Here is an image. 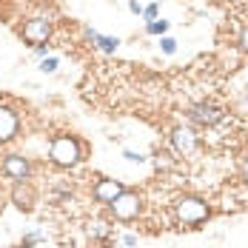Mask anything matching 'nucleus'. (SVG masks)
<instances>
[{
    "instance_id": "8",
    "label": "nucleus",
    "mask_w": 248,
    "mask_h": 248,
    "mask_svg": "<svg viewBox=\"0 0 248 248\" xmlns=\"http://www.w3.org/2000/svg\"><path fill=\"white\" fill-rule=\"evenodd\" d=\"M17 134V114L6 106H0V143H9Z\"/></svg>"
},
{
    "instance_id": "20",
    "label": "nucleus",
    "mask_w": 248,
    "mask_h": 248,
    "mask_svg": "<svg viewBox=\"0 0 248 248\" xmlns=\"http://www.w3.org/2000/svg\"><path fill=\"white\" fill-rule=\"evenodd\" d=\"M128 9H131V12H134V15H140V12H143V9H140V3H137V0H131V3H128Z\"/></svg>"
},
{
    "instance_id": "14",
    "label": "nucleus",
    "mask_w": 248,
    "mask_h": 248,
    "mask_svg": "<svg viewBox=\"0 0 248 248\" xmlns=\"http://www.w3.org/2000/svg\"><path fill=\"white\" fill-rule=\"evenodd\" d=\"M160 43H163V51H166V54H174V51H177V40H174V37H163Z\"/></svg>"
},
{
    "instance_id": "4",
    "label": "nucleus",
    "mask_w": 248,
    "mask_h": 248,
    "mask_svg": "<svg viewBox=\"0 0 248 248\" xmlns=\"http://www.w3.org/2000/svg\"><path fill=\"white\" fill-rule=\"evenodd\" d=\"M51 34V26L49 20H43V17H37V20H29L23 26V40L26 43H34V46H40V43H46Z\"/></svg>"
},
{
    "instance_id": "19",
    "label": "nucleus",
    "mask_w": 248,
    "mask_h": 248,
    "mask_svg": "<svg viewBox=\"0 0 248 248\" xmlns=\"http://www.w3.org/2000/svg\"><path fill=\"white\" fill-rule=\"evenodd\" d=\"M240 46H243V51H248V29L240 34Z\"/></svg>"
},
{
    "instance_id": "13",
    "label": "nucleus",
    "mask_w": 248,
    "mask_h": 248,
    "mask_svg": "<svg viewBox=\"0 0 248 248\" xmlns=\"http://www.w3.org/2000/svg\"><path fill=\"white\" fill-rule=\"evenodd\" d=\"M146 29H149V34H163V31L169 29V23H166V20H151Z\"/></svg>"
},
{
    "instance_id": "18",
    "label": "nucleus",
    "mask_w": 248,
    "mask_h": 248,
    "mask_svg": "<svg viewBox=\"0 0 248 248\" xmlns=\"http://www.w3.org/2000/svg\"><path fill=\"white\" fill-rule=\"evenodd\" d=\"M125 160H131V163H143V157L134 154V151H125Z\"/></svg>"
},
{
    "instance_id": "11",
    "label": "nucleus",
    "mask_w": 248,
    "mask_h": 248,
    "mask_svg": "<svg viewBox=\"0 0 248 248\" xmlns=\"http://www.w3.org/2000/svg\"><path fill=\"white\" fill-rule=\"evenodd\" d=\"M31 197H34V194H31L29 186H17V188H15V202H17L20 208H31Z\"/></svg>"
},
{
    "instance_id": "10",
    "label": "nucleus",
    "mask_w": 248,
    "mask_h": 248,
    "mask_svg": "<svg viewBox=\"0 0 248 248\" xmlns=\"http://www.w3.org/2000/svg\"><path fill=\"white\" fill-rule=\"evenodd\" d=\"M89 40H94L103 51H114L117 49V43H120L117 37H106V34H97V31H92V29H89Z\"/></svg>"
},
{
    "instance_id": "21",
    "label": "nucleus",
    "mask_w": 248,
    "mask_h": 248,
    "mask_svg": "<svg viewBox=\"0 0 248 248\" xmlns=\"http://www.w3.org/2000/svg\"><path fill=\"white\" fill-rule=\"evenodd\" d=\"M243 177H246V183H248V163L243 166Z\"/></svg>"
},
{
    "instance_id": "7",
    "label": "nucleus",
    "mask_w": 248,
    "mask_h": 248,
    "mask_svg": "<svg viewBox=\"0 0 248 248\" xmlns=\"http://www.w3.org/2000/svg\"><path fill=\"white\" fill-rule=\"evenodd\" d=\"M3 174H6V177H12V180H17V183H23L26 177H29V163H26L23 157L12 154V157H6V160H3Z\"/></svg>"
},
{
    "instance_id": "15",
    "label": "nucleus",
    "mask_w": 248,
    "mask_h": 248,
    "mask_svg": "<svg viewBox=\"0 0 248 248\" xmlns=\"http://www.w3.org/2000/svg\"><path fill=\"white\" fill-rule=\"evenodd\" d=\"M89 234H92V237H106V234H108V228H106L103 223H94L92 228H89Z\"/></svg>"
},
{
    "instance_id": "12",
    "label": "nucleus",
    "mask_w": 248,
    "mask_h": 248,
    "mask_svg": "<svg viewBox=\"0 0 248 248\" xmlns=\"http://www.w3.org/2000/svg\"><path fill=\"white\" fill-rule=\"evenodd\" d=\"M37 240H43V231H31V234H26L23 240H20V248H31Z\"/></svg>"
},
{
    "instance_id": "9",
    "label": "nucleus",
    "mask_w": 248,
    "mask_h": 248,
    "mask_svg": "<svg viewBox=\"0 0 248 248\" xmlns=\"http://www.w3.org/2000/svg\"><path fill=\"white\" fill-rule=\"evenodd\" d=\"M174 140V149L180 151V154H191L194 146H197V140H194V131H188V128H177L171 134Z\"/></svg>"
},
{
    "instance_id": "2",
    "label": "nucleus",
    "mask_w": 248,
    "mask_h": 248,
    "mask_svg": "<svg viewBox=\"0 0 248 248\" xmlns=\"http://www.w3.org/2000/svg\"><path fill=\"white\" fill-rule=\"evenodd\" d=\"M174 214L183 225H197L208 217V205L197 197H180L174 205Z\"/></svg>"
},
{
    "instance_id": "17",
    "label": "nucleus",
    "mask_w": 248,
    "mask_h": 248,
    "mask_svg": "<svg viewBox=\"0 0 248 248\" xmlns=\"http://www.w3.org/2000/svg\"><path fill=\"white\" fill-rule=\"evenodd\" d=\"M40 69H43V72H54V69H57V60H54V57L43 60V66H40Z\"/></svg>"
},
{
    "instance_id": "3",
    "label": "nucleus",
    "mask_w": 248,
    "mask_h": 248,
    "mask_svg": "<svg viewBox=\"0 0 248 248\" xmlns=\"http://www.w3.org/2000/svg\"><path fill=\"white\" fill-rule=\"evenodd\" d=\"M108 208H111V214L117 220H134L140 214V197L134 191H123L114 202H108Z\"/></svg>"
},
{
    "instance_id": "1",
    "label": "nucleus",
    "mask_w": 248,
    "mask_h": 248,
    "mask_svg": "<svg viewBox=\"0 0 248 248\" xmlns=\"http://www.w3.org/2000/svg\"><path fill=\"white\" fill-rule=\"evenodd\" d=\"M49 157L54 166L69 169V166H75L77 160H80V143H77L75 137H54L51 149H49Z\"/></svg>"
},
{
    "instance_id": "6",
    "label": "nucleus",
    "mask_w": 248,
    "mask_h": 248,
    "mask_svg": "<svg viewBox=\"0 0 248 248\" xmlns=\"http://www.w3.org/2000/svg\"><path fill=\"white\" fill-rule=\"evenodd\" d=\"M123 191L125 188L117 180H100L97 186H94V200H97V202H114Z\"/></svg>"
},
{
    "instance_id": "16",
    "label": "nucleus",
    "mask_w": 248,
    "mask_h": 248,
    "mask_svg": "<svg viewBox=\"0 0 248 248\" xmlns=\"http://www.w3.org/2000/svg\"><path fill=\"white\" fill-rule=\"evenodd\" d=\"M157 12H160V6H157V3H151V6H149V9H146V12H143V15H146V20H149V23H151V20L157 17Z\"/></svg>"
},
{
    "instance_id": "5",
    "label": "nucleus",
    "mask_w": 248,
    "mask_h": 248,
    "mask_svg": "<svg viewBox=\"0 0 248 248\" xmlns=\"http://www.w3.org/2000/svg\"><path fill=\"white\" fill-rule=\"evenodd\" d=\"M188 114H191V120L200 123V125H214L220 117H223V111H220L217 106H211V103H197Z\"/></svg>"
}]
</instances>
